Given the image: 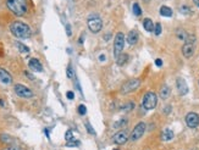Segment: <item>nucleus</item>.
I'll use <instances>...</instances> for the list:
<instances>
[{
	"label": "nucleus",
	"instance_id": "37998d69",
	"mask_svg": "<svg viewBox=\"0 0 199 150\" xmlns=\"http://www.w3.org/2000/svg\"><path fill=\"white\" fill-rule=\"evenodd\" d=\"M114 150H119V149H114Z\"/></svg>",
	"mask_w": 199,
	"mask_h": 150
},
{
	"label": "nucleus",
	"instance_id": "4468645a",
	"mask_svg": "<svg viewBox=\"0 0 199 150\" xmlns=\"http://www.w3.org/2000/svg\"><path fill=\"white\" fill-rule=\"evenodd\" d=\"M28 66L34 72H42L43 71V66H42V63H40V61L38 59H31L30 62H28Z\"/></svg>",
	"mask_w": 199,
	"mask_h": 150
},
{
	"label": "nucleus",
	"instance_id": "dca6fc26",
	"mask_svg": "<svg viewBox=\"0 0 199 150\" xmlns=\"http://www.w3.org/2000/svg\"><path fill=\"white\" fill-rule=\"evenodd\" d=\"M173 132L170 129V128H165L162 132H161V140H164V141H169V140H171L172 138H173Z\"/></svg>",
	"mask_w": 199,
	"mask_h": 150
},
{
	"label": "nucleus",
	"instance_id": "a19ab883",
	"mask_svg": "<svg viewBox=\"0 0 199 150\" xmlns=\"http://www.w3.org/2000/svg\"><path fill=\"white\" fill-rule=\"evenodd\" d=\"M110 37H111L110 34H106V36H105V40H109V38H110Z\"/></svg>",
	"mask_w": 199,
	"mask_h": 150
},
{
	"label": "nucleus",
	"instance_id": "4c0bfd02",
	"mask_svg": "<svg viewBox=\"0 0 199 150\" xmlns=\"http://www.w3.org/2000/svg\"><path fill=\"white\" fill-rule=\"evenodd\" d=\"M66 29H67V34H68V36H71V28H70V26H68V25L66 26Z\"/></svg>",
	"mask_w": 199,
	"mask_h": 150
},
{
	"label": "nucleus",
	"instance_id": "6ab92c4d",
	"mask_svg": "<svg viewBox=\"0 0 199 150\" xmlns=\"http://www.w3.org/2000/svg\"><path fill=\"white\" fill-rule=\"evenodd\" d=\"M160 15L165 17H171L172 16V10L169 6H161L160 8Z\"/></svg>",
	"mask_w": 199,
	"mask_h": 150
},
{
	"label": "nucleus",
	"instance_id": "f03ea898",
	"mask_svg": "<svg viewBox=\"0 0 199 150\" xmlns=\"http://www.w3.org/2000/svg\"><path fill=\"white\" fill-rule=\"evenodd\" d=\"M6 6L16 16H23L27 12L26 0H6Z\"/></svg>",
	"mask_w": 199,
	"mask_h": 150
},
{
	"label": "nucleus",
	"instance_id": "58836bf2",
	"mask_svg": "<svg viewBox=\"0 0 199 150\" xmlns=\"http://www.w3.org/2000/svg\"><path fill=\"white\" fill-rule=\"evenodd\" d=\"M99 60H100V61H104V60H105V55H100V56H99Z\"/></svg>",
	"mask_w": 199,
	"mask_h": 150
},
{
	"label": "nucleus",
	"instance_id": "4be33fe9",
	"mask_svg": "<svg viewBox=\"0 0 199 150\" xmlns=\"http://www.w3.org/2000/svg\"><path fill=\"white\" fill-rule=\"evenodd\" d=\"M133 107H134V103L130 101V103H127V104H125V105L122 106L121 111H124V112H130V111H131Z\"/></svg>",
	"mask_w": 199,
	"mask_h": 150
},
{
	"label": "nucleus",
	"instance_id": "412c9836",
	"mask_svg": "<svg viewBox=\"0 0 199 150\" xmlns=\"http://www.w3.org/2000/svg\"><path fill=\"white\" fill-rule=\"evenodd\" d=\"M176 36H177V38H178L180 40H186L187 37H188V34H187L183 29H178V31L176 32Z\"/></svg>",
	"mask_w": 199,
	"mask_h": 150
},
{
	"label": "nucleus",
	"instance_id": "f257e3e1",
	"mask_svg": "<svg viewBox=\"0 0 199 150\" xmlns=\"http://www.w3.org/2000/svg\"><path fill=\"white\" fill-rule=\"evenodd\" d=\"M10 31L19 39H28L32 36V32H31L30 26L26 25V23H23V22H20V21L12 22L11 26H10Z\"/></svg>",
	"mask_w": 199,
	"mask_h": 150
},
{
	"label": "nucleus",
	"instance_id": "72a5a7b5",
	"mask_svg": "<svg viewBox=\"0 0 199 150\" xmlns=\"http://www.w3.org/2000/svg\"><path fill=\"white\" fill-rule=\"evenodd\" d=\"M66 97H67L70 100H72V99L75 98V94H73V92H67V93H66Z\"/></svg>",
	"mask_w": 199,
	"mask_h": 150
},
{
	"label": "nucleus",
	"instance_id": "393cba45",
	"mask_svg": "<svg viewBox=\"0 0 199 150\" xmlns=\"http://www.w3.org/2000/svg\"><path fill=\"white\" fill-rule=\"evenodd\" d=\"M181 14H183V15H190L192 14V10H190L189 6L183 5V6H181Z\"/></svg>",
	"mask_w": 199,
	"mask_h": 150
},
{
	"label": "nucleus",
	"instance_id": "473e14b6",
	"mask_svg": "<svg viewBox=\"0 0 199 150\" xmlns=\"http://www.w3.org/2000/svg\"><path fill=\"white\" fill-rule=\"evenodd\" d=\"M86 128H87V131H88L90 134H95V131H94V129L90 127V124H89V123H86Z\"/></svg>",
	"mask_w": 199,
	"mask_h": 150
},
{
	"label": "nucleus",
	"instance_id": "e433bc0d",
	"mask_svg": "<svg viewBox=\"0 0 199 150\" xmlns=\"http://www.w3.org/2000/svg\"><path fill=\"white\" fill-rule=\"evenodd\" d=\"M164 111H165V112H166V114H169V112H170V111H171V106H170V105H167V106H166V107H165V110H164Z\"/></svg>",
	"mask_w": 199,
	"mask_h": 150
},
{
	"label": "nucleus",
	"instance_id": "c85d7f7f",
	"mask_svg": "<svg viewBox=\"0 0 199 150\" xmlns=\"http://www.w3.org/2000/svg\"><path fill=\"white\" fill-rule=\"evenodd\" d=\"M86 112H87V107L84 105H79L78 106V114L79 115H86Z\"/></svg>",
	"mask_w": 199,
	"mask_h": 150
},
{
	"label": "nucleus",
	"instance_id": "7ed1b4c3",
	"mask_svg": "<svg viewBox=\"0 0 199 150\" xmlns=\"http://www.w3.org/2000/svg\"><path fill=\"white\" fill-rule=\"evenodd\" d=\"M184 45L182 46V54L186 59H189L194 54V43H195V37L194 36H188L187 39L184 40Z\"/></svg>",
	"mask_w": 199,
	"mask_h": 150
},
{
	"label": "nucleus",
	"instance_id": "79ce46f5",
	"mask_svg": "<svg viewBox=\"0 0 199 150\" xmlns=\"http://www.w3.org/2000/svg\"><path fill=\"white\" fill-rule=\"evenodd\" d=\"M0 106H4V101L3 100H0Z\"/></svg>",
	"mask_w": 199,
	"mask_h": 150
},
{
	"label": "nucleus",
	"instance_id": "a211bd4d",
	"mask_svg": "<svg viewBox=\"0 0 199 150\" xmlns=\"http://www.w3.org/2000/svg\"><path fill=\"white\" fill-rule=\"evenodd\" d=\"M170 93H171L170 88H169L167 86H164V87L161 88V90H160V98L164 99V100H166V99L170 97Z\"/></svg>",
	"mask_w": 199,
	"mask_h": 150
},
{
	"label": "nucleus",
	"instance_id": "aec40b11",
	"mask_svg": "<svg viewBox=\"0 0 199 150\" xmlns=\"http://www.w3.org/2000/svg\"><path fill=\"white\" fill-rule=\"evenodd\" d=\"M116 60H117V65H119V66H124V65H126L127 61H128V55H127V54H121Z\"/></svg>",
	"mask_w": 199,
	"mask_h": 150
},
{
	"label": "nucleus",
	"instance_id": "a878e982",
	"mask_svg": "<svg viewBox=\"0 0 199 150\" xmlns=\"http://www.w3.org/2000/svg\"><path fill=\"white\" fill-rule=\"evenodd\" d=\"M127 123V121L126 120H120L119 122H116L115 124H114V128H121L122 126H125Z\"/></svg>",
	"mask_w": 199,
	"mask_h": 150
},
{
	"label": "nucleus",
	"instance_id": "cd10ccee",
	"mask_svg": "<svg viewBox=\"0 0 199 150\" xmlns=\"http://www.w3.org/2000/svg\"><path fill=\"white\" fill-rule=\"evenodd\" d=\"M154 33H155L156 36H159V34L161 33V25H160V23H156V25L154 26Z\"/></svg>",
	"mask_w": 199,
	"mask_h": 150
},
{
	"label": "nucleus",
	"instance_id": "1a4fd4ad",
	"mask_svg": "<svg viewBox=\"0 0 199 150\" xmlns=\"http://www.w3.org/2000/svg\"><path fill=\"white\" fill-rule=\"evenodd\" d=\"M15 93L19 97L25 98V99H30V98L33 97V92L30 88H27L26 86H23V84H16L15 86Z\"/></svg>",
	"mask_w": 199,
	"mask_h": 150
},
{
	"label": "nucleus",
	"instance_id": "0eeeda50",
	"mask_svg": "<svg viewBox=\"0 0 199 150\" xmlns=\"http://www.w3.org/2000/svg\"><path fill=\"white\" fill-rule=\"evenodd\" d=\"M141 86V81L138 78H131L128 81H126L124 84H122V88H121V93L122 94H128L136 89H138Z\"/></svg>",
	"mask_w": 199,
	"mask_h": 150
},
{
	"label": "nucleus",
	"instance_id": "ea45409f",
	"mask_svg": "<svg viewBox=\"0 0 199 150\" xmlns=\"http://www.w3.org/2000/svg\"><path fill=\"white\" fill-rule=\"evenodd\" d=\"M193 3H194V4H195L198 8H199V0H193Z\"/></svg>",
	"mask_w": 199,
	"mask_h": 150
},
{
	"label": "nucleus",
	"instance_id": "f8f14e48",
	"mask_svg": "<svg viewBox=\"0 0 199 150\" xmlns=\"http://www.w3.org/2000/svg\"><path fill=\"white\" fill-rule=\"evenodd\" d=\"M176 87H177V90H178L180 95H186L188 93V86H187V83H186V81L183 78H177Z\"/></svg>",
	"mask_w": 199,
	"mask_h": 150
},
{
	"label": "nucleus",
	"instance_id": "bb28decb",
	"mask_svg": "<svg viewBox=\"0 0 199 150\" xmlns=\"http://www.w3.org/2000/svg\"><path fill=\"white\" fill-rule=\"evenodd\" d=\"M65 139H66L67 141L73 140V133H72V131H67V132H66V134H65Z\"/></svg>",
	"mask_w": 199,
	"mask_h": 150
},
{
	"label": "nucleus",
	"instance_id": "6e6552de",
	"mask_svg": "<svg viewBox=\"0 0 199 150\" xmlns=\"http://www.w3.org/2000/svg\"><path fill=\"white\" fill-rule=\"evenodd\" d=\"M144 132H145V123H144V122H139V123L133 128V131H132V133H131V135H130V140H132V141L138 140L139 138L143 137Z\"/></svg>",
	"mask_w": 199,
	"mask_h": 150
},
{
	"label": "nucleus",
	"instance_id": "c756f323",
	"mask_svg": "<svg viewBox=\"0 0 199 150\" xmlns=\"http://www.w3.org/2000/svg\"><path fill=\"white\" fill-rule=\"evenodd\" d=\"M67 77L68 78H73V70H72L71 65H68V67H67Z\"/></svg>",
	"mask_w": 199,
	"mask_h": 150
},
{
	"label": "nucleus",
	"instance_id": "f704fd0d",
	"mask_svg": "<svg viewBox=\"0 0 199 150\" xmlns=\"http://www.w3.org/2000/svg\"><path fill=\"white\" fill-rule=\"evenodd\" d=\"M4 150H20V148L19 146H8Z\"/></svg>",
	"mask_w": 199,
	"mask_h": 150
},
{
	"label": "nucleus",
	"instance_id": "2eb2a0df",
	"mask_svg": "<svg viewBox=\"0 0 199 150\" xmlns=\"http://www.w3.org/2000/svg\"><path fill=\"white\" fill-rule=\"evenodd\" d=\"M138 38H139V36H138V32L137 31H131L130 33H128V36H127V42H128V44H131V45H134V44H137V42H138Z\"/></svg>",
	"mask_w": 199,
	"mask_h": 150
},
{
	"label": "nucleus",
	"instance_id": "f3484780",
	"mask_svg": "<svg viewBox=\"0 0 199 150\" xmlns=\"http://www.w3.org/2000/svg\"><path fill=\"white\" fill-rule=\"evenodd\" d=\"M154 23H153V21L150 20V19H144V21H143V27H144V29L147 31V32H154Z\"/></svg>",
	"mask_w": 199,
	"mask_h": 150
},
{
	"label": "nucleus",
	"instance_id": "20e7f679",
	"mask_svg": "<svg viewBox=\"0 0 199 150\" xmlns=\"http://www.w3.org/2000/svg\"><path fill=\"white\" fill-rule=\"evenodd\" d=\"M158 105V97L155 93L153 92H148L144 97H143V101H142V106L145 110H153L155 109Z\"/></svg>",
	"mask_w": 199,
	"mask_h": 150
},
{
	"label": "nucleus",
	"instance_id": "ddd939ff",
	"mask_svg": "<svg viewBox=\"0 0 199 150\" xmlns=\"http://www.w3.org/2000/svg\"><path fill=\"white\" fill-rule=\"evenodd\" d=\"M0 82H2L3 84H10L12 82L11 74L4 68H0Z\"/></svg>",
	"mask_w": 199,
	"mask_h": 150
},
{
	"label": "nucleus",
	"instance_id": "2f4dec72",
	"mask_svg": "<svg viewBox=\"0 0 199 150\" xmlns=\"http://www.w3.org/2000/svg\"><path fill=\"white\" fill-rule=\"evenodd\" d=\"M78 145H79V141H75V140L67 141V146H78Z\"/></svg>",
	"mask_w": 199,
	"mask_h": 150
},
{
	"label": "nucleus",
	"instance_id": "9b49d317",
	"mask_svg": "<svg viewBox=\"0 0 199 150\" xmlns=\"http://www.w3.org/2000/svg\"><path fill=\"white\" fill-rule=\"evenodd\" d=\"M128 139H130V138H128V134H127L126 131H120V132H117V133L114 135V138H113L114 143L117 144V145H122V144H125Z\"/></svg>",
	"mask_w": 199,
	"mask_h": 150
},
{
	"label": "nucleus",
	"instance_id": "423d86ee",
	"mask_svg": "<svg viewBox=\"0 0 199 150\" xmlns=\"http://www.w3.org/2000/svg\"><path fill=\"white\" fill-rule=\"evenodd\" d=\"M88 27L93 33H99L103 28V21L98 15H93L88 19Z\"/></svg>",
	"mask_w": 199,
	"mask_h": 150
},
{
	"label": "nucleus",
	"instance_id": "b1692460",
	"mask_svg": "<svg viewBox=\"0 0 199 150\" xmlns=\"http://www.w3.org/2000/svg\"><path fill=\"white\" fill-rule=\"evenodd\" d=\"M132 11H133V14H134L136 16H139V15L142 14V10H141V8H139V5H138L137 3L133 4V6H132Z\"/></svg>",
	"mask_w": 199,
	"mask_h": 150
},
{
	"label": "nucleus",
	"instance_id": "5701e85b",
	"mask_svg": "<svg viewBox=\"0 0 199 150\" xmlns=\"http://www.w3.org/2000/svg\"><path fill=\"white\" fill-rule=\"evenodd\" d=\"M16 46L19 48V50H20V53H23V54H27L28 51H30V49H28V46H26V45H23L22 43H20V42H17L16 43Z\"/></svg>",
	"mask_w": 199,
	"mask_h": 150
},
{
	"label": "nucleus",
	"instance_id": "39448f33",
	"mask_svg": "<svg viewBox=\"0 0 199 150\" xmlns=\"http://www.w3.org/2000/svg\"><path fill=\"white\" fill-rule=\"evenodd\" d=\"M124 48H125V36L124 33L120 32L115 36V40H114V56L116 59L122 54Z\"/></svg>",
	"mask_w": 199,
	"mask_h": 150
},
{
	"label": "nucleus",
	"instance_id": "7c9ffc66",
	"mask_svg": "<svg viewBox=\"0 0 199 150\" xmlns=\"http://www.w3.org/2000/svg\"><path fill=\"white\" fill-rule=\"evenodd\" d=\"M0 138H2V140L5 141V143H11V141H12V138H9V135H4V134H3Z\"/></svg>",
	"mask_w": 199,
	"mask_h": 150
},
{
	"label": "nucleus",
	"instance_id": "9d476101",
	"mask_svg": "<svg viewBox=\"0 0 199 150\" xmlns=\"http://www.w3.org/2000/svg\"><path fill=\"white\" fill-rule=\"evenodd\" d=\"M186 123L189 128H197L199 126V115L195 112H188L186 115Z\"/></svg>",
	"mask_w": 199,
	"mask_h": 150
},
{
	"label": "nucleus",
	"instance_id": "c9c22d12",
	"mask_svg": "<svg viewBox=\"0 0 199 150\" xmlns=\"http://www.w3.org/2000/svg\"><path fill=\"white\" fill-rule=\"evenodd\" d=\"M155 65H156L158 67H160V66H162V61H161L160 59H156V60H155Z\"/></svg>",
	"mask_w": 199,
	"mask_h": 150
}]
</instances>
